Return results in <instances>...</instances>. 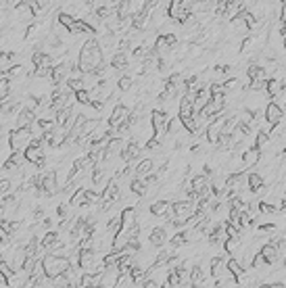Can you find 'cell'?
<instances>
[{"label":"cell","mask_w":286,"mask_h":288,"mask_svg":"<svg viewBox=\"0 0 286 288\" xmlns=\"http://www.w3.org/2000/svg\"><path fill=\"white\" fill-rule=\"evenodd\" d=\"M105 65V55L100 50L98 38H90L81 44L79 55H77V69L81 73H94L98 67Z\"/></svg>","instance_id":"cell-1"},{"label":"cell","mask_w":286,"mask_h":288,"mask_svg":"<svg viewBox=\"0 0 286 288\" xmlns=\"http://www.w3.org/2000/svg\"><path fill=\"white\" fill-rule=\"evenodd\" d=\"M42 269H44V276L48 280H55L57 276H63L67 269H69V259L67 257H57V255H50V253H46L44 259L40 261Z\"/></svg>","instance_id":"cell-2"},{"label":"cell","mask_w":286,"mask_h":288,"mask_svg":"<svg viewBox=\"0 0 286 288\" xmlns=\"http://www.w3.org/2000/svg\"><path fill=\"white\" fill-rule=\"evenodd\" d=\"M170 113H165L161 109H155V111H150L148 115V121H150V128H153V134H155V140H159V144H163L165 136H167V124H170Z\"/></svg>","instance_id":"cell-3"},{"label":"cell","mask_w":286,"mask_h":288,"mask_svg":"<svg viewBox=\"0 0 286 288\" xmlns=\"http://www.w3.org/2000/svg\"><path fill=\"white\" fill-rule=\"evenodd\" d=\"M33 142L31 134L27 128H13L9 132V146H11V152H25L27 146Z\"/></svg>","instance_id":"cell-4"},{"label":"cell","mask_w":286,"mask_h":288,"mask_svg":"<svg viewBox=\"0 0 286 288\" xmlns=\"http://www.w3.org/2000/svg\"><path fill=\"white\" fill-rule=\"evenodd\" d=\"M226 117L228 115H220V117H215V119H211L205 128V138L209 144H217V140H220V136L224 134V124H226Z\"/></svg>","instance_id":"cell-5"},{"label":"cell","mask_w":286,"mask_h":288,"mask_svg":"<svg viewBox=\"0 0 286 288\" xmlns=\"http://www.w3.org/2000/svg\"><path fill=\"white\" fill-rule=\"evenodd\" d=\"M167 240H170V230L165 226H155L148 230V244L153 249H165Z\"/></svg>","instance_id":"cell-6"},{"label":"cell","mask_w":286,"mask_h":288,"mask_svg":"<svg viewBox=\"0 0 286 288\" xmlns=\"http://www.w3.org/2000/svg\"><path fill=\"white\" fill-rule=\"evenodd\" d=\"M263 117H265V121H267L270 128H278L282 124V119H284V109L278 103H267Z\"/></svg>","instance_id":"cell-7"},{"label":"cell","mask_w":286,"mask_h":288,"mask_svg":"<svg viewBox=\"0 0 286 288\" xmlns=\"http://www.w3.org/2000/svg\"><path fill=\"white\" fill-rule=\"evenodd\" d=\"M130 109L128 107H124L121 103L117 105V107H113V111H111V115H109V128L111 130H117L119 126H124L128 119H130Z\"/></svg>","instance_id":"cell-8"},{"label":"cell","mask_w":286,"mask_h":288,"mask_svg":"<svg viewBox=\"0 0 286 288\" xmlns=\"http://www.w3.org/2000/svg\"><path fill=\"white\" fill-rule=\"evenodd\" d=\"M209 276L217 282V280H224V278H228L230 274H228V267H226V259L222 257V255H215L213 259H211V263H209Z\"/></svg>","instance_id":"cell-9"},{"label":"cell","mask_w":286,"mask_h":288,"mask_svg":"<svg viewBox=\"0 0 286 288\" xmlns=\"http://www.w3.org/2000/svg\"><path fill=\"white\" fill-rule=\"evenodd\" d=\"M259 253H261V257L265 259L267 265H274V263L280 261V246L274 244V242H265V244L261 246Z\"/></svg>","instance_id":"cell-10"},{"label":"cell","mask_w":286,"mask_h":288,"mask_svg":"<svg viewBox=\"0 0 286 288\" xmlns=\"http://www.w3.org/2000/svg\"><path fill=\"white\" fill-rule=\"evenodd\" d=\"M33 121H36V113H33L31 109H27V107L21 105L19 113L15 115V128H29Z\"/></svg>","instance_id":"cell-11"},{"label":"cell","mask_w":286,"mask_h":288,"mask_svg":"<svg viewBox=\"0 0 286 288\" xmlns=\"http://www.w3.org/2000/svg\"><path fill=\"white\" fill-rule=\"evenodd\" d=\"M247 190H249L251 194L263 192V190H265V180H263V176L257 174V172H251L249 178H247Z\"/></svg>","instance_id":"cell-12"},{"label":"cell","mask_w":286,"mask_h":288,"mask_svg":"<svg viewBox=\"0 0 286 288\" xmlns=\"http://www.w3.org/2000/svg\"><path fill=\"white\" fill-rule=\"evenodd\" d=\"M111 67L115 71H121V75H126V71L130 69V55L126 53H115L111 57Z\"/></svg>","instance_id":"cell-13"},{"label":"cell","mask_w":286,"mask_h":288,"mask_svg":"<svg viewBox=\"0 0 286 288\" xmlns=\"http://www.w3.org/2000/svg\"><path fill=\"white\" fill-rule=\"evenodd\" d=\"M155 172V161L153 159H140L138 163H136V178L138 180H146L150 174Z\"/></svg>","instance_id":"cell-14"},{"label":"cell","mask_w":286,"mask_h":288,"mask_svg":"<svg viewBox=\"0 0 286 288\" xmlns=\"http://www.w3.org/2000/svg\"><path fill=\"white\" fill-rule=\"evenodd\" d=\"M172 211V202L170 200H155L153 205L148 207V213L155 217H167V213Z\"/></svg>","instance_id":"cell-15"},{"label":"cell","mask_w":286,"mask_h":288,"mask_svg":"<svg viewBox=\"0 0 286 288\" xmlns=\"http://www.w3.org/2000/svg\"><path fill=\"white\" fill-rule=\"evenodd\" d=\"M244 165H257L259 161H261V150L259 148H255V146H251V148H247L244 152H242V159H240Z\"/></svg>","instance_id":"cell-16"},{"label":"cell","mask_w":286,"mask_h":288,"mask_svg":"<svg viewBox=\"0 0 286 288\" xmlns=\"http://www.w3.org/2000/svg\"><path fill=\"white\" fill-rule=\"evenodd\" d=\"M130 192H132L134 196L142 198V196L148 192V186H146V182H144V180H138V178H134V180L130 182Z\"/></svg>","instance_id":"cell-17"},{"label":"cell","mask_w":286,"mask_h":288,"mask_svg":"<svg viewBox=\"0 0 286 288\" xmlns=\"http://www.w3.org/2000/svg\"><path fill=\"white\" fill-rule=\"evenodd\" d=\"M86 190H88V188H77V190H75V194H73L71 200H69V207H71V209H79V207H86V205H88Z\"/></svg>","instance_id":"cell-18"},{"label":"cell","mask_w":286,"mask_h":288,"mask_svg":"<svg viewBox=\"0 0 286 288\" xmlns=\"http://www.w3.org/2000/svg\"><path fill=\"white\" fill-rule=\"evenodd\" d=\"M132 88H134V77L132 75H119L117 77V84H115V90H119V92H124V94H128V92H132Z\"/></svg>","instance_id":"cell-19"},{"label":"cell","mask_w":286,"mask_h":288,"mask_svg":"<svg viewBox=\"0 0 286 288\" xmlns=\"http://www.w3.org/2000/svg\"><path fill=\"white\" fill-rule=\"evenodd\" d=\"M188 242V232L186 230H180V232H176L174 236H170V249H180V246H184Z\"/></svg>","instance_id":"cell-20"},{"label":"cell","mask_w":286,"mask_h":288,"mask_svg":"<svg viewBox=\"0 0 286 288\" xmlns=\"http://www.w3.org/2000/svg\"><path fill=\"white\" fill-rule=\"evenodd\" d=\"M103 265H105V269L119 267V253H115V251H109L107 255H103Z\"/></svg>","instance_id":"cell-21"},{"label":"cell","mask_w":286,"mask_h":288,"mask_svg":"<svg viewBox=\"0 0 286 288\" xmlns=\"http://www.w3.org/2000/svg\"><path fill=\"white\" fill-rule=\"evenodd\" d=\"M280 90H282L280 79H274V77L267 79V84H265V94H267V96H270V98H276V96L280 94Z\"/></svg>","instance_id":"cell-22"},{"label":"cell","mask_w":286,"mask_h":288,"mask_svg":"<svg viewBox=\"0 0 286 288\" xmlns=\"http://www.w3.org/2000/svg\"><path fill=\"white\" fill-rule=\"evenodd\" d=\"M257 211H259V213H263V215H276V213H280V207H278V205H274V202L261 200L259 205H257Z\"/></svg>","instance_id":"cell-23"},{"label":"cell","mask_w":286,"mask_h":288,"mask_svg":"<svg viewBox=\"0 0 286 288\" xmlns=\"http://www.w3.org/2000/svg\"><path fill=\"white\" fill-rule=\"evenodd\" d=\"M267 144H270V132H265V130H261V132H257V138H255V148H259V150H263Z\"/></svg>","instance_id":"cell-24"},{"label":"cell","mask_w":286,"mask_h":288,"mask_svg":"<svg viewBox=\"0 0 286 288\" xmlns=\"http://www.w3.org/2000/svg\"><path fill=\"white\" fill-rule=\"evenodd\" d=\"M13 192H15V190H13V180H9V178L0 180V200L7 198V196L13 194Z\"/></svg>","instance_id":"cell-25"},{"label":"cell","mask_w":286,"mask_h":288,"mask_svg":"<svg viewBox=\"0 0 286 288\" xmlns=\"http://www.w3.org/2000/svg\"><path fill=\"white\" fill-rule=\"evenodd\" d=\"M224 251L228 253V255H236V253L240 251V240H236V238H228V240L224 242Z\"/></svg>","instance_id":"cell-26"},{"label":"cell","mask_w":286,"mask_h":288,"mask_svg":"<svg viewBox=\"0 0 286 288\" xmlns=\"http://www.w3.org/2000/svg\"><path fill=\"white\" fill-rule=\"evenodd\" d=\"M75 103H77V107H88L90 105V92L88 90L75 92Z\"/></svg>","instance_id":"cell-27"},{"label":"cell","mask_w":286,"mask_h":288,"mask_svg":"<svg viewBox=\"0 0 286 288\" xmlns=\"http://www.w3.org/2000/svg\"><path fill=\"white\" fill-rule=\"evenodd\" d=\"M13 274H15V272H13V267H11L5 259H0V276H3L5 280H11V278H13Z\"/></svg>","instance_id":"cell-28"},{"label":"cell","mask_w":286,"mask_h":288,"mask_svg":"<svg viewBox=\"0 0 286 288\" xmlns=\"http://www.w3.org/2000/svg\"><path fill=\"white\" fill-rule=\"evenodd\" d=\"M263 267H267L265 259L261 257V253H255L253 259H251V269H263Z\"/></svg>","instance_id":"cell-29"},{"label":"cell","mask_w":286,"mask_h":288,"mask_svg":"<svg viewBox=\"0 0 286 288\" xmlns=\"http://www.w3.org/2000/svg\"><path fill=\"white\" fill-rule=\"evenodd\" d=\"M142 288H161V284L155 282V280H144V282H142Z\"/></svg>","instance_id":"cell-30"},{"label":"cell","mask_w":286,"mask_h":288,"mask_svg":"<svg viewBox=\"0 0 286 288\" xmlns=\"http://www.w3.org/2000/svg\"><path fill=\"white\" fill-rule=\"evenodd\" d=\"M261 288H286L284 282H272V284H261Z\"/></svg>","instance_id":"cell-31"},{"label":"cell","mask_w":286,"mask_h":288,"mask_svg":"<svg viewBox=\"0 0 286 288\" xmlns=\"http://www.w3.org/2000/svg\"><path fill=\"white\" fill-rule=\"evenodd\" d=\"M280 23H286V3L280 5Z\"/></svg>","instance_id":"cell-32"},{"label":"cell","mask_w":286,"mask_h":288,"mask_svg":"<svg viewBox=\"0 0 286 288\" xmlns=\"http://www.w3.org/2000/svg\"><path fill=\"white\" fill-rule=\"evenodd\" d=\"M280 209H282V211H286V196L282 198V207H280Z\"/></svg>","instance_id":"cell-33"},{"label":"cell","mask_w":286,"mask_h":288,"mask_svg":"<svg viewBox=\"0 0 286 288\" xmlns=\"http://www.w3.org/2000/svg\"><path fill=\"white\" fill-rule=\"evenodd\" d=\"M282 157L286 159V146H282Z\"/></svg>","instance_id":"cell-34"},{"label":"cell","mask_w":286,"mask_h":288,"mask_svg":"<svg viewBox=\"0 0 286 288\" xmlns=\"http://www.w3.org/2000/svg\"><path fill=\"white\" fill-rule=\"evenodd\" d=\"M161 288H170V286H167V284H163V286H161Z\"/></svg>","instance_id":"cell-35"},{"label":"cell","mask_w":286,"mask_h":288,"mask_svg":"<svg viewBox=\"0 0 286 288\" xmlns=\"http://www.w3.org/2000/svg\"><path fill=\"white\" fill-rule=\"evenodd\" d=\"M282 263H284V267H286V257H284V261H282Z\"/></svg>","instance_id":"cell-36"},{"label":"cell","mask_w":286,"mask_h":288,"mask_svg":"<svg viewBox=\"0 0 286 288\" xmlns=\"http://www.w3.org/2000/svg\"><path fill=\"white\" fill-rule=\"evenodd\" d=\"M280 25H282V27H284V29H286V23H280Z\"/></svg>","instance_id":"cell-37"},{"label":"cell","mask_w":286,"mask_h":288,"mask_svg":"<svg viewBox=\"0 0 286 288\" xmlns=\"http://www.w3.org/2000/svg\"><path fill=\"white\" fill-rule=\"evenodd\" d=\"M284 240H286V234H284Z\"/></svg>","instance_id":"cell-38"}]
</instances>
